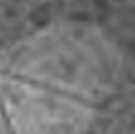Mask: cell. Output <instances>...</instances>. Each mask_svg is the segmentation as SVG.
I'll return each instance as SVG.
<instances>
[{"label": "cell", "mask_w": 135, "mask_h": 134, "mask_svg": "<svg viewBox=\"0 0 135 134\" xmlns=\"http://www.w3.org/2000/svg\"><path fill=\"white\" fill-rule=\"evenodd\" d=\"M122 57L100 25L62 19L0 46V134H89Z\"/></svg>", "instance_id": "cell-1"}]
</instances>
